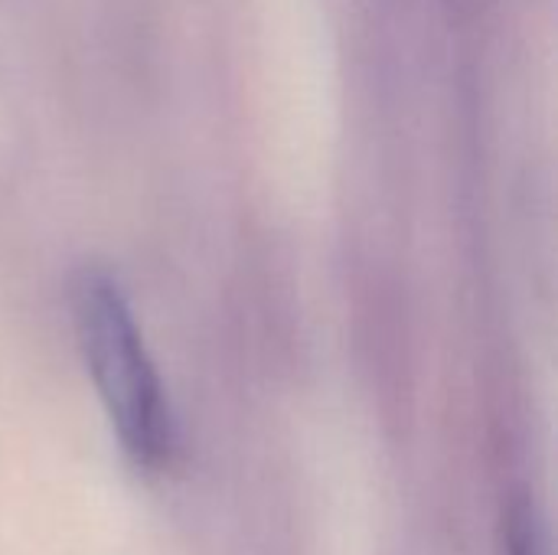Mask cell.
<instances>
[{
    "mask_svg": "<svg viewBox=\"0 0 558 555\" xmlns=\"http://www.w3.org/2000/svg\"><path fill=\"white\" fill-rule=\"evenodd\" d=\"M72 317L85 366L124 455L144 471L170 468L180 445L177 419L121 285L101 268H82L72 281Z\"/></svg>",
    "mask_w": 558,
    "mask_h": 555,
    "instance_id": "obj_1",
    "label": "cell"
},
{
    "mask_svg": "<svg viewBox=\"0 0 558 555\" xmlns=\"http://www.w3.org/2000/svg\"><path fill=\"white\" fill-rule=\"evenodd\" d=\"M504 555H546L533 500L517 497L504 514Z\"/></svg>",
    "mask_w": 558,
    "mask_h": 555,
    "instance_id": "obj_2",
    "label": "cell"
}]
</instances>
